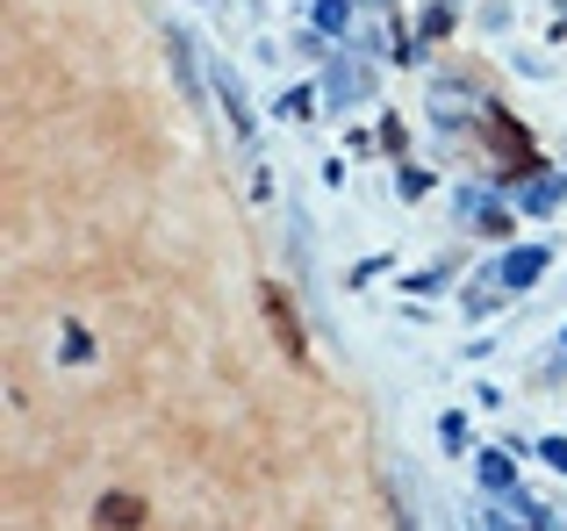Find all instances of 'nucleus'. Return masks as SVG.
Returning <instances> with one entry per match:
<instances>
[{
	"mask_svg": "<svg viewBox=\"0 0 567 531\" xmlns=\"http://www.w3.org/2000/svg\"><path fill=\"white\" fill-rule=\"evenodd\" d=\"M101 524H109V531L144 524V503H130V496H109V503H101Z\"/></svg>",
	"mask_w": 567,
	"mask_h": 531,
	"instance_id": "obj_1",
	"label": "nucleus"
},
{
	"mask_svg": "<svg viewBox=\"0 0 567 531\" xmlns=\"http://www.w3.org/2000/svg\"><path fill=\"white\" fill-rule=\"evenodd\" d=\"M266 309H274V331L288 337V352L302 360V337H295V316H288V302H280V288H266Z\"/></svg>",
	"mask_w": 567,
	"mask_h": 531,
	"instance_id": "obj_2",
	"label": "nucleus"
}]
</instances>
